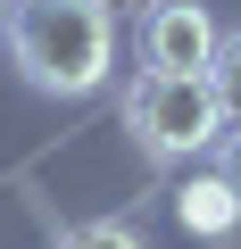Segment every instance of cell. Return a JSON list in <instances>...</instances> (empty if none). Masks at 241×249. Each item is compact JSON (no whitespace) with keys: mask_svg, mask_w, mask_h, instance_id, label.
Returning a JSON list of instances; mask_svg holds the SVG:
<instances>
[{"mask_svg":"<svg viewBox=\"0 0 241 249\" xmlns=\"http://www.w3.org/2000/svg\"><path fill=\"white\" fill-rule=\"evenodd\" d=\"M9 58L34 91L83 100L116 67V17L100 0H17L9 9Z\"/></svg>","mask_w":241,"mask_h":249,"instance_id":"cell-1","label":"cell"},{"mask_svg":"<svg viewBox=\"0 0 241 249\" xmlns=\"http://www.w3.org/2000/svg\"><path fill=\"white\" fill-rule=\"evenodd\" d=\"M125 124L142 133L150 158H200V150L224 142V108H216L208 75H133Z\"/></svg>","mask_w":241,"mask_h":249,"instance_id":"cell-2","label":"cell"},{"mask_svg":"<svg viewBox=\"0 0 241 249\" xmlns=\"http://www.w3.org/2000/svg\"><path fill=\"white\" fill-rule=\"evenodd\" d=\"M216 17L200 0H150L142 9V75H208L216 58Z\"/></svg>","mask_w":241,"mask_h":249,"instance_id":"cell-3","label":"cell"},{"mask_svg":"<svg viewBox=\"0 0 241 249\" xmlns=\"http://www.w3.org/2000/svg\"><path fill=\"white\" fill-rule=\"evenodd\" d=\"M175 216H183V232H200V241H224L233 224H241V191L208 166V175H183L175 183Z\"/></svg>","mask_w":241,"mask_h":249,"instance_id":"cell-4","label":"cell"},{"mask_svg":"<svg viewBox=\"0 0 241 249\" xmlns=\"http://www.w3.org/2000/svg\"><path fill=\"white\" fill-rule=\"evenodd\" d=\"M208 91H216V108H224V124H233V116H241V25H233V34H216Z\"/></svg>","mask_w":241,"mask_h":249,"instance_id":"cell-5","label":"cell"},{"mask_svg":"<svg viewBox=\"0 0 241 249\" xmlns=\"http://www.w3.org/2000/svg\"><path fill=\"white\" fill-rule=\"evenodd\" d=\"M58 249H150V241H142L133 224H116V216H100V224H75V232H67Z\"/></svg>","mask_w":241,"mask_h":249,"instance_id":"cell-6","label":"cell"},{"mask_svg":"<svg viewBox=\"0 0 241 249\" xmlns=\"http://www.w3.org/2000/svg\"><path fill=\"white\" fill-rule=\"evenodd\" d=\"M216 175H224V183L241 191V116L224 124V142H216Z\"/></svg>","mask_w":241,"mask_h":249,"instance_id":"cell-7","label":"cell"},{"mask_svg":"<svg viewBox=\"0 0 241 249\" xmlns=\"http://www.w3.org/2000/svg\"><path fill=\"white\" fill-rule=\"evenodd\" d=\"M100 9H108V17H116V9H133V17H142V9H150V0H100Z\"/></svg>","mask_w":241,"mask_h":249,"instance_id":"cell-8","label":"cell"},{"mask_svg":"<svg viewBox=\"0 0 241 249\" xmlns=\"http://www.w3.org/2000/svg\"><path fill=\"white\" fill-rule=\"evenodd\" d=\"M0 34H9V0H0Z\"/></svg>","mask_w":241,"mask_h":249,"instance_id":"cell-9","label":"cell"}]
</instances>
